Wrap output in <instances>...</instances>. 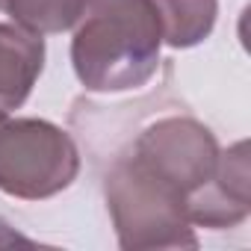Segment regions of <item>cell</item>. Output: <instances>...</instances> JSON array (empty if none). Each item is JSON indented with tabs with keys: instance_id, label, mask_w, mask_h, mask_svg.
I'll return each instance as SVG.
<instances>
[{
	"instance_id": "1",
	"label": "cell",
	"mask_w": 251,
	"mask_h": 251,
	"mask_svg": "<svg viewBox=\"0 0 251 251\" xmlns=\"http://www.w3.org/2000/svg\"><path fill=\"white\" fill-rule=\"evenodd\" d=\"M163 27L151 0H86L74 24L71 65L86 92L118 95L154 80Z\"/></svg>"
},
{
	"instance_id": "2",
	"label": "cell",
	"mask_w": 251,
	"mask_h": 251,
	"mask_svg": "<svg viewBox=\"0 0 251 251\" xmlns=\"http://www.w3.org/2000/svg\"><path fill=\"white\" fill-rule=\"evenodd\" d=\"M106 210L124 251L198 248L186 195L154 175L130 151L115 157L103 177Z\"/></svg>"
},
{
	"instance_id": "3",
	"label": "cell",
	"mask_w": 251,
	"mask_h": 251,
	"mask_svg": "<svg viewBox=\"0 0 251 251\" xmlns=\"http://www.w3.org/2000/svg\"><path fill=\"white\" fill-rule=\"evenodd\" d=\"M80 175V151L68 130L48 118H12L0 109V192L45 201Z\"/></svg>"
},
{
	"instance_id": "4",
	"label": "cell",
	"mask_w": 251,
	"mask_h": 251,
	"mask_svg": "<svg viewBox=\"0 0 251 251\" xmlns=\"http://www.w3.org/2000/svg\"><path fill=\"white\" fill-rule=\"evenodd\" d=\"M130 154L154 175L169 180L177 192H183L189 207V198L213 180L222 148L216 133L198 118L166 115L151 121L133 139Z\"/></svg>"
},
{
	"instance_id": "5",
	"label": "cell",
	"mask_w": 251,
	"mask_h": 251,
	"mask_svg": "<svg viewBox=\"0 0 251 251\" xmlns=\"http://www.w3.org/2000/svg\"><path fill=\"white\" fill-rule=\"evenodd\" d=\"M189 222L195 227H236L251 213V163L248 142H236L219 154L213 180L189 198Z\"/></svg>"
},
{
	"instance_id": "6",
	"label": "cell",
	"mask_w": 251,
	"mask_h": 251,
	"mask_svg": "<svg viewBox=\"0 0 251 251\" xmlns=\"http://www.w3.org/2000/svg\"><path fill=\"white\" fill-rule=\"evenodd\" d=\"M45 71V39L18 27L0 24V109L12 112L27 103Z\"/></svg>"
},
{
	"instance_id": "7",
	"label": "cell",
	"mask_w": 251,
	"mask_h": 251,
	"mask_svg": "<svg viewBox=\"0 0 251 251\" xmlns=\"http://www.w3.org/2000/svg\"><path fill=\"white\" fill-rule=\"evenodd\" d=\"M151 3L163 27V45L175 50H186L210 39L219 18V0H151Z\"/></svg>"
},
{
	"instance_id": "8",
	"label": "cell",
	"mask_w": 251,
	"mask_h": 251,
	"mask_svg": "<svg viewBox=\"0 0 251 251\" xmlns=\"http://www.w3.org/2000/svg\"><path fill=\"white\" fill-rule=\"evenodd\" d=\"M83 6L86 0H0V12L36 36H56L74 30Z\"/></svg>"
},
{
	"instance_id": "9",
	"label": "cell",
	"mask_w": 251,
	"mask_h": 251,
	"mask_svg": "<svg viewBox=\"0 0 251 251\" xmlns=\"http://www.w3.org/2000/svg\"><path fill=\"white\" fill-rule=\"evenodd\" d=\"M12 245H36V239L18 233V230L9 227L6 222H0V248H12Z\"/></svg>"
}]
</instances>
